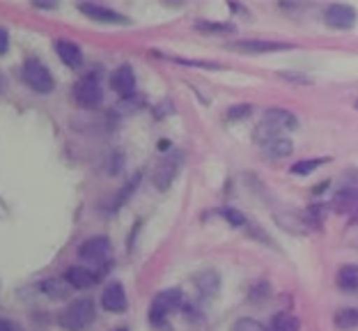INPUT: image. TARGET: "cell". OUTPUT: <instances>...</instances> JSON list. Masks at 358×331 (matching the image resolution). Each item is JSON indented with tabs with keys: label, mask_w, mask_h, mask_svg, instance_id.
<instances>
[{
	"label": "cell",
	"mask_w": 358,
	"mask_h": 331,
	"mask_svg": "<svg viewBox=\"0 0 358 331\" xmlns=\"http://www.w3.org/2000/svg\"><path fill=\"white\" fill-rule=\"evenodd\" d=\"M198 30H205V32H232L234 26L230 23H211V21H200L198 23Z\"/></svg>",
	"instance_id": "27"
},
{
	"label": "cell",
	"mask_w": 358,
	"mask_h": 331,
	"mask_svg": "<svg viewBox=\"0 0 358 331\" xmlns=\"http://www.w3.org/2000/svg\"><path fill=\"white\" fill-rule=\"evenodd\" d=\"M264 120H266V122L275 125L278 129H282V132H289V129H296L299 127L296 115L292 111H287V108H268L264 113Z\"/></svg>",
	"instance_id": "15"
},
{
	"label": "cell",
	"mask_w": 358,
	"mask_h": 331,
	"mask_svg": "<svg viewBox=\"0 0 358 331\" xmlns=\"http://www.w3.org/2000/svg\"><path fill=\"white\" fill-rule=\"evenodd\" d=\"M333 205H336L338 212H349V209H354L358 205V191L354 187L338 191L336 198H333Z\"/></svg>",
	"instance_id": "19"
},
{
	"label": "cell",
	"mask_w": 358,
	"mask_h": 331,
	"mask_svg": "<svg viewBox=\"0 0 358 331\" xmlns=\"http://www.w3.org/2000/svg\"><path fill=\"white\" fill-rule=\"evenodd\" d=\"M336 281H338L340 290H345V293H356L358 290V267L356 265H345V267H340Z\"/></svg>",
	"instance_id": "16"
},
{
	"label": "cell",
	"mask_w": 358,
	"mask_h": 331,
	"mask_svg": "<svg viewBox=\"0 0 358 331\" xmlns=\"http://www.w3.org/2000/svg\"><path fill=\"white\" fill-rule=\"evenodd\" d=\"M230 331H268L262 322H257V320H250V318H241V320H237L232 325V329Z\"/></svg>",
	"instance_id": "25"
},
{
	"label": "cell",
	"mask_w": 358,
	"mask_h": 331,
	"mask_svg": "<svg viewBox=\"0 0 358 331\" xmlns=\"http://www.w3.org/2000/svg\"><path fill=\"white\" fill-rule=\"evenodd\" d=\"M78 10H80V14H85L92 21H99V23H113V26H127L129 23L124 14L110 10V7L96 5V3H80Z\"/></svg>",
	"instance_id": "7"
},
{
	"label": "cell",
	"mask_w": 358,
	"mask_h": 331,
	"mask_svg": "<svg viewBox=\"0 0 358 331\" xmlns=\"http://www.w3.org/2000/svg\"><path fill=\"white\" fill-rule=\"evenodd\" d=\"M110 255V239L106 235H94V237H87L83 244L78 248V258L85 262H92V265H99L106 262Z\"/></svg>",
	"instance_id": "5"
},
{
	"label": "cell",
	"mask_w": 358,
	"mask_h": 331,
	"mask_svg": "<svg viewBox=\"0 0 358 331\" xmlns=\"http://www.w3.org/2000/svg\"><path fill=\"white\" fill-rule=\"evenodd\" d=\"M292 152H294V143H292L289 139H278V141H273V143H268V145H264V155L268 157V159H285V157H289Z\"/></svg>",
	"instance_id": "18"
},
{
	"label": "cell",
	"mask_w": 358,
	"mask_h": 331,
	"mask_svg": "<svg viewBox=\"0 0 358 331\" xmlns=\"http://www.w3.org/2000/svg\"><path fill=\"white\" fill-rule=\"evenodd\" d=\"M115 331H127V329H115Z\"/></svg>",
	"instance_id": "33"
},
{
	"label": "cell",
	"mask_w": 358,
	"mask_h": 331,
	"mask_svg": "<svg viewBox=\"0 0 358 331\" xmlns=\"http://www.w3.org/2000/svg\"><path fill=\"white\" fill-rule=\"evenodd\" d=\"M232 48L248 53H275V51H289L292 44L275 42V39H239L237 44H232Z\"/></svg>",
	"instance_id": "10"
},
{
	"label": "cell",
	"mask_w": 358,
	"mask_h": 331,
	"mask_svg": "<svg viewBox=\"0 0 358 331\" xmlns=\"http://www.w3.org/2000/svg\"><path fill=\"white\" fill-rule=\"evenodd\" d=\"M253 113V106L250 104H239V106H230L227 108V120H243Z\"/></svg>",
	"instance_id": "26"
},
{
	"label": "cell",
	"mask_w": 358,
	"mask_h": 331,
	"mask_svg": "<svg viewBox=\"0 0 358 331\" xmlns=\"http://www.w3.org/2000/svg\"><path fill=\"white\" fill-rule=\"evenodd\" d=\"M21 80L37 94H48V92H53V87H55L51 69L37 58H28L21 64Z\"/></svg>",
	"instance_id": "2"
},
{
	"label": "cell",
	"mask_w": 358,
	"mask_h": 331,
	"mask_svg": "<svg viewBox=\"0 0 358 331\" xmlns=\"http://www.w3.org/2000/svg\"><path fill=\"white\" fill-rule=\"evenodd\" d=\"M94 318H96L94 302L90 297H80V300H74L60 313L58 322L64 331H83L92 325Z\"/></svg>",
	"instance_id": "1"
},
{
	"label": "cell",
	"mask_w": 358,
	"mask_h": 331,
	"mask_svg": "<svg viewBox=\"0 0 358 331\" xmlns=\"http://www.w3.org/2000/svg\"><path fill=\"white\" fill-rule=\"evenodd\" d=\"M101 306L103 311L108 313H122L127 311V293H124V286L117 283V281H113L103 288L101 293Z\"/></svg>",
	"instance_id": "9"
},
{
	"label": "cell",
	"mask_w": 358,
	"mask_h": 331,
	"mask_svg": "<svg viewBox=\"0 0 358 331\" xmlns=\"http://www.w3.org/2000/svg\"><path fill=\"white\" fill-rule=\"evenodd\" d=\"M0 331H12V325L3 318H0Z\"/></svg>",
	"instance_id": "31"
},
{
	"label": "cell",
	"mask_w": 358,
	"mask_h": 331,
	"mask_svg": "<svg viewBox=\"0 0 358 331\" xmlns=\"http://www.w3.org/2000/svg\"><path fill=\"white\" fill-rule=\"evenodd\" d=\"M110 87L113 92H117L120 97H131L136 90V74L131 69V64H120V67L110 74Z\"/></svg>",
	"instance_id": "8"
},
{
	"label": "cell",
	"mask_w": 358,
	"mask_h": 331,
	"mask_svg": "<svg viewBox=\"0 0 358 331\" xmlns=\"http://www.w3.org/2000/svg\"><path fill=\"white\" fill-rule=\"evenodd\" d=\"M179 164H182V157H179L177 152L173 157H168L166 161H161L159 164L157 173H154V184H157L161 191H166L170 184H173L175 175L179 173Z\"/></svg>",
	"instance_id": "11"
},
{
	"label": "cell",
	"mask_w": 358,
	"mask_h": 331,
	"mask_svg": "<svg viewBox=\"0 0 358 331\" xmlns=\"http://www.w3.org/2000/svg\"><path fill=\"white\" fill-rule=\"evenodd\" d=\"M7 48H10V32L5 28H0V55H5Z\"/></svg>",
	"instance_id": "29"
},
{
	"label": "cell",
	"mask_w": 358,
	"mask_h": 331,
	"mask_svg": "<svg viewBox=\"0 0 358 331\" xmlns=\"http://www.w3.org/2000/svg\"><path fill=\"white\" fill-rule=\"evenodd\" d=\"M354 106H356V108H358V99H356V104H354Z\"/></svg>",
	"instance_id": "32"
},
{
	"label": "cell",
	"mask_w": 358,
	"mask_h": 331,
	"mask_svg": "<svg viewBox=\"0 0 358 331\" xmlns=\"http://www.w3.org/2000/svg\"><path fill=\"white\" fill-rule=\"evenodd\" d=\"M223 216L234 225V228H243V225L248 223V221H246V216H243L241 212H237V209H225Z\"/></svg>",
	"instance_id": "28"
},
{
	"label": "cell",
	"mask_w": 358,
	"mask_h": 331,
	"mask_svg": "<svg viewBox=\"0 0 358 331\" xmlns=\"http://www.w3.org/2000/svg\"><path fill=\"white\" fill-rule=\"evenodd\" d=\"M299 329L301 322L292 313H278V316L271 318V325H268V331H299Z\"/></svg>",
	"instance_id": "20"
},
{
	"label": "cell",
	"mask_w": 358,
	"mask_h": 331,
	"mask_svg": "<svg viewBox=\"0 0 358 331\" xmlns=\"http://www.w3.org/2000/svg\"><path fill=\"white\" fill-rule=\"evenodd\" d=\"M74 99H76L78 106H83V108L99 106L101 99H103V90H101L99 76H96V74L80 76L74 83Z\"/></svg>",
	"instance_id": "3"
},
{
	"label": "cell",
	"mask_w": 358,
	"mask_h": 331,
	"mask_svg": "<svg viewBox=\"0 0 358 331\" xmlns=\"http://www.w3.org/2000/svg\"><path fill=\"white\" fill-rule=\"evenodd\" d=\"M182 306V293L179 290H164V293H159L154 297V302L150 306V320L152 325H164L166 318L173 313L175 309Z\"/></svg>",
	"instance_id": "4"
},
{
	"label": "cell",
	"mask_w": 358,
	"mask_h": 331,
	"mask_svg": "<svg viewBox=\"0 0 358 331\" xmlns=\"http://www.w3.org/2000/svg\"><path fill=\"white\" fill-rule=\"evenodd\" d=\"M282 129H278L275 125H271V122H264L259 125V127H255V134H253V141L255 143H259L264 148V145H268V143H273V141H278V139H282Z\"/></svg>",
	"instance_id": "17"
},
{
	"label": "cell",
	"mask_w": 358,
	"mask_h": 331,
	"mask_svg": "<svg viewBox=\"0 0 358 331\" xmlns=\"http://www.w3.org/2000/svg\"><path fill=\"white\" fill-rule=\"evenodd\" d=\"M53 48L58 53V58L62 60V64H67L69 69H78L83 64V51L74 42H69V39H55Z\"/></svg>",
	"instance_id": "12"
},
{
	"label": "cell",
	"mask_w": 358,
	"mask_h": 331,
	"mask_svg": "<svg viewBox=\"0 0 358 331\" xmlns=\"http://www.w3.org/2000/svg\"><path fill=\"white\" fill-rule=\"evenodd\" d=\"M356 19H358V12L352 5H343V3L331 5V7H327V12H324V21H327V26L338 28V30L354 28Z\"/></svg>",
	"instance_id": "6"
},
{
	"label": "cell",
	"mask_w": 358,
	"mask_h": 331,
	"mask_svg": "<svg viewBox=\"0 0 358 331\" xmlns=\"http://www.w3.org/2000/svg\"><path fill=\"white\" fill-rule=\"evenodd\" d=\"M280 76H282V78H287V80H299V83H310L308 78H301V74H287V71H282Z\"/></svg>",
	"instance_id": "30"
},
{
	"label": "cell",
	"mask_w": 358,
	"mask_h": 331,
	"mask_svg": "<svg viewBox=\"0 0 358 331\" xmlns=\"http://www.w3.org/2000/svg\"><path fill=\"white\" fill-rule=\"evenodd\" d=\"M39 290H42L48 300H67L74 288H71L67 281L60 279V276H51V279H46V281L39 283Z\"/></svg>",
	"instance_id": "14"
},
{
	"label": "cell",
	"mask_w": 358,
	"mask_h": 331,
	"mask_svg": "<svg viewBox=\"0 0 358 331\" xmlns=\"http://www.w3.org/2000/svg\"><path fill=\"white\" fill-rule=\"evenodd\" d=\"M218 283H221V281H218V276H216L214 272H205V274H202V276L198 279L200 290H202V293H207L209 297L218 290Z\"/></svg>",
	"instance_id": "23"
},
{
	"label": "cell",
	"mask_w": 358,
	"mask_h": 331,
	"mask_svg": "<svg viewBox=\"0 0 358 331\" xmlns=\"http://www.w3.org/2000/svg\"><path fill=\"white\" fill-rule=\"evenodd\" d=\"M64 281L74 288V290H87L96 283V274L90 272L87 267H80V265H74V267H69L67 274H64Z\"/></svg>",
	"instance_id": "13"
},
{
	"label": "cell",
	"mask_w": 358,
	"mask_h": 331,
	"mask_svg": "<svg viewBox=\"0 0 358 331\" xmlns=\"http://www.w3.org/2000/svg\"><path fill=\"white\" fill-rule=\"evenodd\" d=\"M329 157H317V159H303V161H296L294 166L289 168L292 175H310L315 173L317 168H322L324 164H329Z\"/></svg>",
	"instance_id": "21"
},
{
	"label": "cell",
	"mask_w": 358,
	"mask_h": 331,
	"mask_svg": "<svg viewBox=\"0 0 358 331\" xmlns=\"http://www.w3.org/2000/svg\"><path fill=\"white\" fill-rule=\"evenodd\" d=\"M338 329H354L358 327V309H340L333 318Z\"/></svg>",
	"instance_id": "22"
},
{
	"label": "cell",
	"mask_w": 358,
	"mask_h": 331,
	"mask_svg": "<svg viewBox=\"0 0 358 331\" xmlns=\"http://www.w3.org/2000/svg\"><path fill=\"white\" fill-rule=\"evenodd\" d=\"M138 184H141V175H134L131 180L127 182V187L120 191V196L115 198V203H113V209H120L122 205H124V200H127V198L131 196V193L138 189Z\"/></svg>",
	"instance_id": "24"
}]
</instances>
